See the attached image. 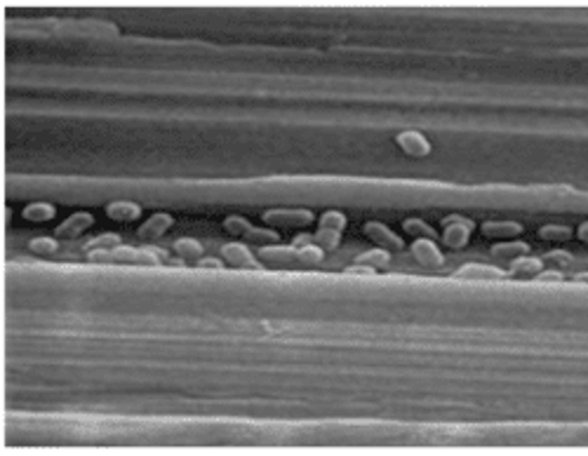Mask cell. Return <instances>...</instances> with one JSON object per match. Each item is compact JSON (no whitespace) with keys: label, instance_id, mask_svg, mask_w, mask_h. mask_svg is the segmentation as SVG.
<instances>
[{"label":"cell","instance_id":"obj_1","mask_svg":"<svg viewBox=\"0 0 588 456\" xmlns=\"http://www.w3.org/2000/svg\"><path fill=\"white\" fill-rule=\"evenodd\" d=\"M90 261H99V264H113V261H132V264L142 266H158L167 261V254L160 249H137V247H113V249H92L87 252Z\"/></svg>","mask_w":588,"mask_h":456},{"label":"cell","instance_id":"obj_2","mask_svg":"<svg viewBox=\"0 0 588 456\" xmlns=\"http://www.w3.org/2000/svg\"><path fill=\"white\" fill-rule=\"evenodd\" d=\"M224 228L228 230L231 235H238V238H245L254 242V245H276L280 240V235L276 230H269V228H257L252 226L247 219L242 217H226L224 219Z\"/></svg>","mask_w":588,"mask_h":456},{"label":"cell","instance_id":"obj_3","mask_svg":"<svg viewBox=\"0 0 588 456\" xmlns=\"http://www.w3.org/2000/svg\"><path fill=\"white\" fill-rule=\"evenodd\" d=\"M473 233V223L466 217L450 214L442 219V242L452 249H462Z\"/></svg>","mask_w":588,"mask_h":456},{"label":"cell","instance_id":"obj_4","mask_svg":"<svg viewBox=\"0 0 588 456\" xmlns=\"http://www.w3.org/2000/svg\"><path fill=\"white\" fill-rule=\"evenodd\" d=\"M262 219L269 226H278V228H285V226H308L313 221V212L311 210H269L264 212Z\"/></svg>","mask_w":588,"mask_h":456},{"label":"cell","instance_id":"obj_5","mask_svg":"<svg viewBox=\"0 0 588 456\" xmlns=\"http://www.w3.org/2000/svg\"><path fill=\"white\" fill-rule=\"evenodd\" d=\"M362 230H365L367 238L381 249H393V252H400V249L405 247L403 238H400L398 233H393V230L381 221H367Z\"/></svg>","mask_w":588,"mask_h":456},{"label":"cell","instance_id":"obj_6","mask_svg":"<svg viewBox=\"0 0 588 456\" xmlns=\"http://www.w3.org/2000/svg\"><path fill=\"white\" fill-rule=\"evenodd\" d=\"M410 249L412 257L419 261V266H423V269H440L445 264V257L431 238H417Z\"/></svg>","mask_w":588,"mask_h":456},{"label":"cell","instance_id":"obj_7","mask_svg":"<svg viewBox=\"0 0 588 456\" xmlns=\"http://www.w3.org/2000/svg\"><path fill=\"white\" fill-rule=\"evenodd\" d=\"M221 257L231 266H235V269H262V264L254 259L250 247H245L242 242H228V245H224Z\"/></svg>","mask_w":588,"mask_h":456},{"label":"cell","instance_id":"obj_8","mask_svg":"<svg viewBox=\"0 0 588 456\" xmlns=\"http://www.w3.org/2000/svg\"><path fill=\"white\" fill-rule=\"evenodd\" d=\"M396 144L403 149V153H408L412 158H426L431 153V144L428 139L421 135V132H414V130H408V132H400L396 137Z\"/></svg>","mask_w":588,"mask_h":456},{"label":"cell","instance_id":"obj_9","mask_svg":"<svg viewBox=\"0 0 588 456\" xmlns=\"http://www.w3.org/2000/svg\"><path fill=\"white\" fill-rule=\"evenodd\" d=\"M174 219L167 214V212H158V214H153L149 219V221L142 223V228H139V240L144 242H153L158 238H162V235L167 233L169 228H172Z\"/></svg>","mask_w":588,"mask_h":456},{"label":"cell","instance_id":"obj_10","mask_svg":"<svg viewBox=\"0 0 588 456\" xmlns=\"http://www.w3.org/2000/svg\"><path fill=\"white\" fill-rule=\"evenodd\" d=\"M92 221L94 219L90 212H76V214H71L69 219H64L62 226L54 230V233H57L59 240H74L83 233V230H87L92 226Z\"/></svg>","mask_w":588,"mask_h":456},{"label":"cell","instance_id":"obj_11","mask_svg":"<svg viewBox=\"0 0 588 456\" xmlns=\"http://www.w3.org/2000/svg\"><path fill=\"white\" fill-rule=\"evenodd\" d=\"M454 278H459V280H501V278H506V273L501 269H494V266L466 264L454 273Z\"/></svg>","mask_w":588,"mask_h":456},{"label":"cell","instance_id":"obj_12","mask_svg":"<svg viewBox=\"0 0 588 456\" xmlns=\"http://www.w3.org/2000/svg\"><path fill=\"white\" fill-rule=\"evenodd\" d=\"M259 259L274 261V264H289V261H299V249L294 245H262L257 249Z\"/></svg>","mask_w":588,"mask_h":456},{"label":"cell","instance_id":"obj_13","mask_svg":"<svg viewBox=\"0 0 588 456\" xmlns=\"http://www.w3.org/2000/svg\"><path fill=\"white\" fill-rule=\"evenodd\" d=\"M480 233L485 238H515L523 233L518 221H485L480 223Z\"/></svg>","mask_w":588,"mask_h":456},{"label":"cell","instance_id":"obj_14","mask_svg":"<svg viewBox=\"0 0 588 456\" xmlns=\"http://www.w3.org/2000/svg\"><path fill=\"white\" fill-rule=\"evenodd\" d=\"M530 252V245L523 240L518 242H499V245L492 247V257L496 261H504V264H511V261L525 257V254Z\"/></svg>","mask_w":588,"mask_h":456},{"label":"cell","instance_id":"obj_15","mask_svg":"<svg viewBox=\"0 0 588 456\" xmlns=\"http://www.w3.org/2000/svg\"><path fill=\"white\" fill-rule=\"evenodd\" d=\"M106 214L113 221H135V219L142 214V208L130 200H116V203L106 205Z\"/></svg>","mask_w":588,"mask_h":456},{"label":"cell","instance_id":"obj_16","mask_svg":"<svg viewBox=\"0 0 588 456\" xmlns=\"http://www.w3.org/2000/svg\"><path fill=\"white\" fill-rule=\"evenodd\" d=\"M541 269H544V261L541 259L527 257V254H525V257L511 261V271H508V276H513V278H535V276L541 273Z\"/></svg>","mask_w":588,"mask_h":456},{"label":"cell","instance_id":"obj_17","mask_svg":"<svg viewBox=\"0 0 588 456\" xmlns=\"http://www.w3.org/2000/svg\"><path fill=\"white\" fill-rule=\"evenodd\" d=\"M172 247H174V254H177V257L184 261V264L200 261V257H203V245H200L198 240H193V238H179Z\"/></svg>","mask_w":588,"mask_h":456},{"label":"cell","instance_id":"obj_18","mask_svg":"<svg viewBox=\"0 0 588 456\" xmlns=\"http://www.w3.org/2000/svg\"><path fill=\"white\" fill-rule=\"evenodd\" d=\"M389 261H391V254L386 252V249H381V247L369 249V252H362V254H358V257H355V264L372 266V269H386V266H389Z\"/></svg>","mask_w":588,"mask_h":456},{"label":"cell","instance_id":"obj_19","mask_svg":"<svg viewBox=\"0 0 588 456\" xmlns=\"http://www.w3.org/2000/svg\"><path fill=\"white\" fill-rule=\"evenodd\" d=\"M537 238L551 240V242H567L572 238V228L562 226V223H546V226H541L537 230Z\"/></svg>","mask_w":588,"mask_h":456},{"label":"cell","instance_id":"obj_20","mask_svg":"<svg viewBox=\"0 0 588 456\" xmlns=\"http://www.w3.org/2000/svg\"><path fill=\"white\" fill-rule=\"evenodd\" d=\"M403 228H405V233L414 235V238H431V240L438 238V230L431 228L426 221H421V219H417V217L405 219V221H403Z\"/></svg>","mask_w":588,"mask_h":456},{"label":"cell","instance_id":"obj_21","mask_svg":"<svg viewBox=\"0 0 588 456\" xmlns=\"http://www.w3.org/2000/svg\"><path fill=\"white\" fill-rule=\"evenodd\" d=\"M54 214H57V210L50 203H31L28 208H24L26 221H50Z\"/></svg>","mask_w":588,"mask_h":456},{"label":"cell","instance_id":"obj_22","mask_svg":"<svg viewBox=\"0 0 588 456\" xmlns=\"http://www.w3.org/2000/svg\"><path fill=\"white\" fill-rule=\"evenodd\" d=\"M346 223H348L346 214H344V212H339V210H330V212H325V214L320 217V228L337 230V233H344Z\"/></svg>","mask_w":588,"mask_h":456},{"label":"cell","instance_id":"obj_23","mask_svg":"<svg viewBox=\"0 0 588 456\" xmlns=\"http://www.w3.org/2000/svg\"><path fill=\"white\" fill-rule=\"evenodd\" d=\"M313 240L318 247L332 252V249H337L339 242H342V233H337V230H327V228H318V233L313 235Z\"/></svg>","mask_w":588,"mask_h":456},{"label":"cell","instance_id":"obj_24","mask_svg":"<svg viewBox=\"0 0 588 456\" xmlns=\"http://www.w3.org/2000/svg\"><path fill=\"white\" fill-rule=\"evenodd\" d=\"M28 249H31L33 254H38V257H52V254L57 252V240L33 238L31 242H28Z\"/></svg>","mask_w":588,"mask_h":456},{"label":"cell","instance_id":"obj_25","mask_svg":"<svg viewBox=\"0 0 588 456\" xmlns=\"http://www.w3.org/2000/svg\"><path fill=\"white\" fill-rule=\"evenodd\" d=\"M541 261L548 266H553V269H565V266L572 264L574 257L569 252H565V249H553V252H548Z\"/></svg>","mask_w":588,"mask_h":456},{"label":"cell","instance_id":"obj_26","mask_svg":"<svg viewBox=\"0 0 588 456\" xmlns=\"http://www.w3.org/2000/svg\"><path fill=\"white\" fill-rule=\"evenodd\" d=\"M120 242H123V240H120V235L104 233V235H99V238H94V240L87 242V252H92V249H113V247H118Z\"/></svg>","mask_w":588,"mask_h":456},{"label":"cell","instance_id":"obj_27","mask_svg":"<svg viewBox=\"0 0 588 456\" xmlns=\"http://www.w3.org/2000/svg\"><path fill=\"white\" fill-rule=\"evenodd\" d=\"M562 271H541L539 276H535L537 282H560L562 280Z\"/></svg>","mask_w":588,"mask_h":456},{"label":"cell","instance_id":"obj_28","mask_svg":"<svg viewBox=\"0 0 588 456\" xmlns=\"http://www.w3.org/2000/svg\"><path fill=\"white\" fill-rule=\"evenodd\" d=\"M198 266H203V269H221V261L219 259H200Z\"/></svg>","mask_w":588,"mask_h":456},{"label":"cell","instance_id":"obj_29","mask_svg":"<svg viewBox=\"0 0 588 456\" xmlns=\"http://www.w3.org/2000/svg\"><path fill=\"white\" fill-rule=\"evenodd\" d=\"M577 238H579L581 242H588V221H584V223H581V226L577 228Z\"/></svg>","mask_w":588,"mask_h":456},{"label":"cell","instance_id":"obj_30","mask_svg":"<svg viewBox=\"0 0 588 456\" xmlns=\"http://www.w3.org/2000/svg\"><path fill=\"white\" fill-rule=\"evenodd\" d=\"M574 280H579V282H588V273H579V276L574 278Z\"/></svg>","mask_w":588,"mask_h":456}]
</instances>
